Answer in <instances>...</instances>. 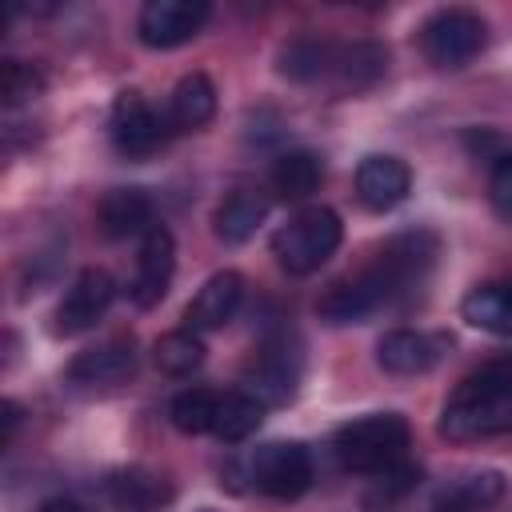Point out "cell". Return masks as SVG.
Here are the masks:
<instances>
[{"instance_id":"1","label":"cell","mask_w":512,"mask_h":512,"mask_svg":"<svg viewBox=\"0 0 512 512\" xmlns=\"http://www.w3.org/2000/svg\"><path fill=\"white\" fill-rule=\"evenodd\" d=\"M512 432V360H492L464 376L440 412V436L468 444Z\"/></svg>"},{"instance_id":"2","label":"cell","mask_w":512,"mask_h":512,"mask_svg":"<svg viewBox=\"0 0 512 512\" xmlns=\"http://www.w3.org/2000/svg\"><path fill=\"white\" fill-rule=\"evenodd\" d=\"M408 440H412V432L400 412H372V416L344 424L332 440V452H336L340 468L380 476L408 460Z\"/></svg>"},{"instance_id":"3","label":"cell","mask_w":512,"mask_h":512,"mask_svg":"<svg viewBox=\"0 0 512 512\" xmlns=\"http://www.w3.org/2000/svg\"><path fill=\"white\" fill-rule=\"evenodd\" d=\"M340 240H344L340 216L332 208H324V204H312V208H300L284 228H276L272 256H276V264L284 272L308 276L320 264H328V256L340 248Z\"/></svg>"},{"instance_id":"4","label":"cell","mask_w":512,"mask_h":512,"mask_svg":"<svg viewBox=\"0 0 512 512\" xmlns=\"http://www.w3.org/2000/svg\"><path fill=\"white\" fill-rule=\"evenodd\" d=\"M488 40V24L472 8H440L420 24V52L436 68H464L472 56H480Z\"/></svg>"},{"instance_id":"5","label":"cell","mask_w":512,"mask_h":512,"mask_svg":"<svg viewBox=\"0 0 512 512\" xmlns=\"http://www.w3.org/2000/svg\"><path fill=\"white\" fill-rule=\"evenodd\" d=\"M248 480L256 484V492H264L272 500H296L312 488V456L296 440L260 444L248 456Z\"/></svg>"},{"instance_id":"6","label":"cell","mask_w":512,"mask_h":512,"mask_svg":"<svg viewBox=\"0 0 512 512\" xmlns=\"http://www.w3.org/2000/svg\"><path fill=\"white\" fill-rule=\"evenodd\" d=\"M300 384V352L284 332H272L260 340L244 368V392L256 396L264 408L268 404H288Z\"/></svg>"},{"instance_id":"7","label":"cell","mask_w":512,"mask_h":512,"mask_svg":"<svg viewBox=\"0 0 512 512\" xmlns=\"http://www.w3.org/2000/svg\"><path fill=\"white\" fill-rule=\"evenodd\" d=\"M436 256H440V240H436V232H428V228H412V232L392 236V240L376 252L372 264H376L380 276L388 280L392 300H400V296H412V292L428 280Z\"/></svg>"},{"instance_id":"8","label":"cell","mask_w":512,"mask_h":512,"mask_svg":"<svg viewBox=\"0 0 512 512\" xmlns=\"http://www.w3.org/2000/svg\"><path fill=\"white\" fill-rule=\"evenodd\" d=\"M384 304H396L392 300V288L380 276V268L368 264V268H360V272L328 284V292L316 300V316L324 324H332V328H344V324H360L364 316H372Z\"/></svg>"},{"instance_id":"9","label":"cell","mask_w":512,"mask_h":512,"mask_svg":"<svg viewBox=\"0 0 512 512\" xmlns=\"http://www.w3.org/2000/svg\"><path fill=\"white\" fill-rule=\"evenodd\" d=\"M108 132L120 156L128 160H144L152 156L164 136H168V120H160V112L140 96V92H120L112 100V116H108Z\"/></svg>"},{"instance_id":"10","label":"cell","mask_w":512,"mask_h":512,"mask_svg":"<svg viewBox=\"0 0 512 512\" xmlns=\"http://www.w3.org/2000/svg\"><path fill=\"white\" fill-rule=\"evenodd\" d=\"M112 300H116V280L104 268H84L72 280V288L64 292V300L56 304L52 332L56 336H80V332L96 328Z\"/></svg>"},{"instance_id":"11","label":"cell","mask_w":512,"mask_h":512,"mask_svg":"<svg viewBox=\"0 0 512 512\" xmlns=\"http://www.w3.org/2000/svg\"><path fill=\"white\" fill-rule=\"evenodd\" d=\"M172 272H176V240L164 224H152L140 236V256H136V272L128 284V296L136 308H156L168 288H172Z\"/></svg>"},{"instance_id":"12","label":"cell","mask_w":512,"mask_h":512,"mask_svg":"<svg viewBox=\"0 0 512 512\" xmlns=\"http://www.w3.org/2000/svg\"><path fill=\"white\" fill-rule=\"evenodd\" d=\"M208 20L204 0H148L140 8L136 32L148 48H180L188 44Z\"/></svg>"},{"instance_id":"13","label":"cell","mask_w":512,"mask_h":512,"mask_svg":"<svg viewBox=\"0 0 512 512\" xmlns=\"http://www.w3.org/2000/svg\"><path fill=\"white\" fill-rule=\"evenodd\" d=\"M448 336L436 332H420V328H392L380 336L376 344V364L392 376H420L428 368H436V360L448 352Z\"/></svg>"},{"instance_id":"14","label":"cell","mask_w":512,"mask_h":512,"mask_svg":"<svg viewBox=\"0 0 512 512\" xmlns=\"http://www.w3.org/2000/svg\"><path fill=\"white\" fill-rule=\"evenodd\" d=\"M132 372H136L132 336H112L96 348H84L68 364V384H76V388H116V384L132 380Z\"/></svg>"},{"instance_id":"15","label":"cell","mask_w":512,"mask_h":512,"mask_svg":"<svg viewBox=\"0 0 512 512\" xmlns=\"http://www.w3.org/2000/svg\"><path fill=\"white\" fill-rule=\"evenodd\" d=\"M412 192V172L400 156H364L356 168V200L368 212H392Z\"/></svg>"},{"instance_id":"16","label":"cell","mask_w":512,"mask_h":512,"mask_svg":"<svg viewBox=\"0 0 512 512\" xmlns=\"http://www.w3.org/2000/svg\"><path fill=\"white\" fill-rule=\"evenodd\" d=\"M240 300H244V276L232 272V268L212 272L200 284V292L192 296V304L184 308V324L192 332H216V328H224L236 316Z\"/></svg>"},{"instance_id":"17","label":"cell","mask_w":512,"mask_h":512,"mask_svg":"<svg viewBox=\"0 0 512 512\" xmlns=\"http://www.w3.org/2000/svg\"><path fill=\"white\" fill-rule=\"evenodd\" d=\"M116 512H164L172 504V484L148 468H120L104 484Z\"/></svg>"},{"instance_id":"18","label":"cell","mask_w":512,"mask_h":512,"mask_svg":"<svg viewBox=\"0 0 512 512\" xmlns=\"http://www.w3.org/2000/svg\"><path fill=\"white\" fill-rule=\"evenodd\" d=\"M388 72V48L380 40H336V60L332 76L340 92H364Z\"/></svg>"},{"instance_id":"19","label":"cell","mask_w":512,"mask_h":512,"mask_svg":"<svg viewBox=\"0 0 512 512\" xmlns=\"http://www.w3.org/2000/svg\"><path fill=\"white\" fill-rule=\"evenodd\" d=\"M268 208H272V200L260 188H232L220 200L216 216H212L216 240L220 244H244V240H252L256 228L268 220Z\"/></svg>"},{"instance_id":"20","label":"cell","mask_w":512,"mask_h":512,"mask_svg":"<svg viewBox=\"0 0 512 512\" xmlns=\"http://www.w3.org/2000/svg\"><path fill=\"white\" fill-rule=\"evenodd\" d=\"M100 232L108 240H128V236H144L156 220H152V196L144 188H112L100 208H96Z\"/></svg>"},{"instance_id":"21","label":"cell","mask_w":512,"mask_h":512,"mask_svg":"<svg viewBox=\"0 0 512 512\" xmlns=\"http://www.w3.org/2000/svg\"><path fill=\"white\" fill-rule=\"evenodd\" d=\"M460 316L488 332V336H512V284L508 280H492V284H476L464 300H460Z\"/></svg>"},{"instance_id":"22","label":"cell","mask_w":512,"mask_h":512,"mask_svg":"<svg viewBox=\"0 0 512 512\" xmlns=\"http://www.w3.org/2000/svg\"><path fill=\"white\" fill-rule=\"evenodd\" d=\"M216 116V88L204 72H188L168 100V128L176 132H200Z\"/></svg>"},{"instance_id":"23","label":"cell","mask_w":512,"mask_h":512,"mask_svg":"<svg viewBox=\"0 0 512 512\" xmlns=\"http://www.w3.org/2000/svg\"><path fill=\"white\" fill-rule=\"evenodd\" d=\"M332 60H336V40L324 36H296L276 52V72L300 84L324 80L332 76Z\"/></svg>"},{"instance_id":"24","label":"cell","mask_w":512,"mask_h":512,"mask_svg":"<svg viewBox=\"0 0 512 512\" xmlns=\"http://www.w3.org/2000/svg\"><path fill=\"white\" fill-rule=\"evenodd\" d=\"M320 180H324V164H320V156L308 152V148L284 152V156H276V164H272V192H276L280 200H288V204L308 200V196L320 188Z\"/></svg>"},{"instance_id":"25","label":"cell","mask_w":512,"mask_h":512,"mask_svg":"<svg viewBox=\"0 0 512 512\" xmlns=\"http://www.w3.org/2000/svg\"><path fill=\"white\" fill-rule=\"evenodd\" d=\"M264 420V404L256 396H248L244 388L236 392H220L216 396V416H212V436L224 444H240L248 440Z\"/></svg>"},{"instance_id":"26","label":"cell","mask_w":512,"mask_h":512,"mask_svg":"<svg viewBox=\"0 0 512 512\" xmlns=\"http://www.w3.org/2000/svg\"><path fill=\"white\" fill-rule=\"evenodd\" d=\"M504 496V476L484 468V472H472V476H460L452 480L444 492H440V508L448 512H476V508H488Z\"/></svg>"},{"instance_id":"27","label":"cell","mask_w":512,"mask_h":512,"mask_svg":"<svg viewBox=\"0 0 512 512\" xmlns=\"http://www.w3.org/2000/svg\"><path fill=\"white\" fill-rule=\"evenodd\" d=\"M152 360L164 376H188L204 364V340L200 332L192 328H176V332H164L156 344H152Z\"/></svg>"},{"instance_id":"28","label":"cell","mask_w":512,"mask_h":512,"mask_svg":"<svg viewBox=\"0 0 512 512\" xmlns=\"http://www.w3.org/2000/svg\"><path fill=\"white\" fill-rule=\"evenodd\" d=\"M216 396L220 392H208V388H188L172 400L168 416L180 432L188 436H200V432H212V416H216Z\"/></svg>"},{"instance_id":"29","label":"cell","mask_w":512,"mask_h":512,"mask_svg":"<svg viewBox=\"0 0 512 512\" xmlns=\"http://www.w3.org/2000/svg\"><path fill=\"white\" fill-rule=\"evenodd\" d=\"M40 92H44L40 68H32V64H24V60H4V68H0V100H4L8 108H20V104L36 100Z\"/></svg>"},{"instance_id":"30","label":"cell","mask_w":512,"mask_h":512,"mask_svg":"<svg viewBox=\"0 0 512 512\" xmlns=\"http://www.w3.org/2000/svg\"><path fill=\"white\" fill-rule=\"evenodd\" d=\"M420 484V468L416 464H396V468H388V472H380V488L376 492H368L364 496V504L368 508H392L400 496H408L412 488Z\"/></svg>"},{"instance_id":"31","label":"cell","mask_w":512,"mask_h":512,"mask_svg":"<svg viewBox=\"0 0 512 512\" xmlns=\"http://www.w3.org/2000/svg\"><path fill=\"white\" fill-rule=\"evenodd\" d=\"M488 200H492V212L512 224V152L496 156L492 160V172H488Z\"/></svg>"},{"instance_id":"32","label":"cell","mask_w":512,"mask_h":512,"mask_svg":"<svg viewBox=\"0 0 512 512\" xmlns=\"http://www.w3.org/2000/svg\"><path fill=\"white\" fill-rule=\"evenodd\" d=\"M0 412H4V444H8L16 436V428H20V404L16 400H4Z\"/></svg>"},{"instance_id":"33","label":"cell","mask_w":512,"mask_h":512,"mask_svg":"<svg viewBox=\"0 0 512 512\" xmlns=\"http://www.w3.org/2000/svg\"><path fill=\"white\" fill-rule=\"evenodd\" d=\"M40 512H84L72 496H48L44 504H40Z\"/></svg>"},{"instance_id":"34","label":"cell","mask_w":512,"mask_h":512,"mask_svg":"<svg viewBox=\"0 0 512 512\" xmlns=\"http://www.w3.org/2000/svg\"><path fill=\"white\" fill-rule=\"evenodd\" d=\"M200 512H212V508H200Z\"/></svg>"}]
</instances>
